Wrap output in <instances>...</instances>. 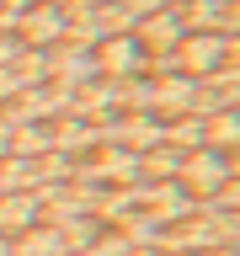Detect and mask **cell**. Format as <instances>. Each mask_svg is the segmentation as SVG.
Listing matches in <instances>:
<instances>
[{"label":"cell","instance_id":"6da1fadb","mask_svg":"<svg viewBox=\"0 0 240 256\" xmlns=\"http://www.w3.org/2000/svg\"><path fill=\"white\" fill-rule=\"evenodd\" d=\"M171 54H176V70L182 75L203 80L214 70H230L235 64V32H187Z\"/></svg>","mask_w":240,"mask_h":256},{"label":"cell","instance_id":"7a4b0ae2","mask_svg":"<svg viewBox=\"0 0 240 256\" xmlns=\"http://www.w3.org/2000/svg\"><path fill=\"white\" fill-rule=\"evenodd\" d=\"M230 176H235V155H219V150H187V155H182V171H176V187L187 192L192 203H208Z\"/></svg>","mask_w":240,"mask_h":256},{"label":"cell","instance_id":"3957f363","mask_svg":"<svg viewBox=\"0 0 240 256\" xmlns=\"http://www.w3.org/2000/svg\"><path fill=\"white\" fill-rule=\"evenodd\" d=\"M91 59H96V75H107V80H128V75H144V43L134 38V32H123V38H102V43L91 48Z\"/></svg>","mask_w":240,"mask_h":256},{"label":"cell","instance_id":"277c9868","mask_svg":"<svg viewBox=\"0 0 240 256\" xmlns=\"http://www.w3.org/2000/svg\"><path fill=\"white\" fill-rule=\"evenodd\" d=\"M187 32H235V0H171Z\"/></svg>","mask_w":240,"mask_h":256},{"label":"cell","instance_id":"5b68a950","mask_svg":"<svg viewBox=\"0 0 240 256\" xmlns=\"http://www.w3.org/2000/svg\"><path fill=\"white\" fill-rule=\"evenodd\" d=\"M134 38L144 43V54H171L182 38H187V27H182V16H176V6H166V11L144 16L139 27H134Z\"/></svg>","mask_w":240,"mask_h":256},{"label":"cell","instance_id":"8992f818","mask_svg":"<svg viewBox=\"0 0 240 256\" xmlns=\"http://www.w3.org/2000/svg\"><path fill=\"white\" fill-rule=\"evenodd\" d=\"M43 219V203L38 192H0V235H27L32 224Z\"/></svg>","mask_w":240,"mask_h":256},{"label":"cell","instance_id":"52a82bcc","mask_svg":"<svg viewBox=\"0 0 240 256\" xmlns=\"http://www.w3.org/2000/svg\"><path fill=\"white\" fill-rule=\"evenodd\" d=\"M187 107H192V75H166V80H155V102H150V112H155L160 123L182 118Z\"/></svg>","mask_w":240,"mask_h":256},{"label":"cell","instance_id":"ba28073f","mask_svg":"<svg viewBox=\"0 0 240 256\" xmlns=\"http://www.w3.org/2000/svg\"><path fill=\"white\" fill-rule=\"evenodd\" d=\"M160 144H166V150H176V155H187V150H203V118H192V112L171 118V123L160 128Z\"/></svg>","mask_w":240,"mask_h":256},{"label":"cell","instance_id":"9c48e42d","mask_svg":"<svg viewBox=\"0 0 240 256\" xmlns=\"http://www.w3.org/2000/svg\"><path fill=\"white\" fill-rule=\"evenodd\" d=\"M235 144H240V118H235V112H214V118H203V150L235 155Z\"/></svg>","mask_w":240,"mask_h":256},{"label":"cell","instance_id":"30bf717a","mask_svg":"<svg viewBox=\"0 0 240 256\" xmlns=\"http://www.w3.org/2000/svg\"><path fill=\"white\" fill-rule=\"evenodd\" d=\"M11 256H64V240L54 224H32L27 235L11 240Z\"/></svg>","mask_w":240,"mask_h":256},{"label":"cell","instance_id":"8fae6325","mask_svg":"<svg viewBox=\"0 0 240 256\" xmlns=\"http://www.w3.org/2000/svg\"><path fill=\"white\" fill-rule=\"evenodd\" d=\"M59 240H64V251H91L96 240H102V224H96L91 214H80V219L59 224Z\"/></svg>","mask_w":240,"mask_h":256},{"label":"cell","instance_id":"7c38bea8","mask_svg":"<svg viewBox=\"0 0 240 256\" xmlns=\"http://www.w3.org/2000/svg\"><path fill=\"white\" fill-rule=\"evenodd\" d=\"M0 256H11V235H0Z\"/></svg>","mask_w":240,"mask_h":256}]
</instances>
